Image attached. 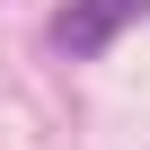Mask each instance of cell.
<instances>
[{"instance_id":"7a4b0ae2","label":"cell","mask_w":150,"mask_h":150,"mask_svg":"<svg viewBox=\"0 0 150 150\" xmlns=\"http://www.w3.org/2000/svg\"><path fill=\"white\" fill-rule=\"evenodd\" d=\"M88 9H97L106 27H132V18H150V0H88Z\"/></svg>"},{"instance_id":"6da1fadb","label":"cell","mask_w":150,"mask_h":150,"mask_svg":"<svg viewBox=\"0 0 150 150\" xmlns=\"http://www.w3.org/2000/svg\"><path fill=\"white\" fill-rule=\"evenodd\" d=\"M53 44H62L71 62H88V53H106V44H115V27H106L97 9H88V0H71V9L53 18Z\"/></svg>"}]
</instances>
